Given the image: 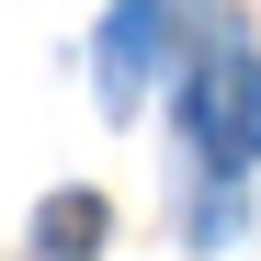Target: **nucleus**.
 <instances>
[{
    "label": "nucleus",
    "mask_w": 261,
    "mask_h": 261,
    "mask_svg": "<svg viewBox=\"0 0 261 261\" xmlns=\"http://www.w3.org/2000/svg\"><path fill=\"white\" fill-rule=\"evenodd\" d=\"M204 137H216V159L261 148V68H216L204 80Z\"/></svg>",
    "instance_id": "f257e3e1"
}]
</instances>
